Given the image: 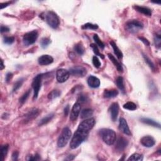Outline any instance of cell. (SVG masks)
Masks as SVG:
<instances>
[{
  "label": "cell",
  "instance_id": "cell-50",
  "mask_svg": "<svg viewBox=\"0 0 161 161\" xmlns=\"http://www.w3.org/2000/svg\"><path fill=\"white\" fill-rule=\"evenodd\" d=\"M1 70H3V69L5 68V65H4V64H3V61L1 60Z\"/></svg>",
  "mask_w": 161,
  "mask_h": 161
},
{
  "label": "cell",
  "instance_id": "cell-30",
  "mask_svg": "<svg viewBox=\"0 0 161 161\" xmlns=\"http://www.w3.org/2000/svg\"><path fill=\"white\" fill-rule=\"evenodd\" d=\"M51 43V40L50 38L47 37H44L42 38L40 40V46L43 49H46L49 46V44Z\"/></svg>",
  "mask_w": 161,
  "mask_h": 161
},
{
  "label": "cell",
  "instance_id": "cell-37",
  "mask_svg": "<svg viewBox=\"0 0 161 161\" xmlns=\"http://www.w3.org/2000/svg\"><path fill=\"white\" fill-rule=\"evenodd\" d=\"M30 90H28V91H26V93L23 94L19 99L20 103H22V104H23L24 103H25V101L27 100V99H28V98L29 95H30Z\"/></svg>",
  "mask_w": 161,
  "mask_h": 161
},
{
  "label": "cell",
  "instance_id": "cell-41",
  "mask_svg": "<svg viewBox=\"0 0 161 161\" xmlns=\"http://www.w3.org/2000/svg\"><path fill=\"white\" fill-rule=\"evenodd\" d=\"M26 160H40V156L38 154H36L34 156H28L26 159Z\"/></svg>",
  "mask_w": 161,
  "mask_h": 161
},
{
  "label": "cell",
  "instance_id": "cell-18",
  "mask_svg": "<svg viewBox=\"0 0 161 161\" xmlns=\"http://www.w3.org/2000/svg\"><path fill=\"white\" fill-rule=\"evenodd\" d=\"M133 8L135 9V10L138 11V12L142 13L147 16H151L152 15V10L150 8L148 7H142V6H139V5H135L134 6Z\"/></svg>",
  "mask_w": 161,
  "mask_h": 161
},
{
  "label": "cell",
  "instance_id": "cell-20",
  "mask_svg": "<svg viewBox=\"0 0 161 161\" xmlns=\"http://www.w3.org/2000/svg\"><path fill=\"white\" fill-rule=\"evenodd\" d=\"M108 57L110 59V60L113 62V64H114V65L116 67V68L117 69L118 72H120V73L123 72V67H122V65H121L120 62H119L117 60V59H116L115 57L113 56L112 54H111V53H108Z\"/></svg>",
  "mask_w": 161,
  "mask_h": 161
},
{
  "label": "cell",
  "instance_id": "cell-26",
  "mask_svg": "<svg viewBox=\"0 0 161 161\" xmlns=\"http://www.w3.org/2000/svg\"><path fill=\"white\" fill-rule=\"evenodd\" d=\"M74 50H75V51L80 55H82L84 54V51H85L84 46H82L81 42H79L78 44L75 45V46H74Z\"/></svg>",
  "mask_w": 161,
  "mask_h": 161
},
{
  "label": "cell",
  "instance_id": "cell-7",
  "mask_svg": "<svg viewBox=\"0 0 161 161\" xmlns=\"http://www.w3.org/2000/svg\"><path fill=\"white\" fill-rule=\"evenodd\" d=\"M44 74H38L37 76L34 77V80L32 82V88L34 89V98L36 99L38 97V93H39V91L41 88V85H42V78H43Z\"/></svg>",
  "mask_w": 161,
  "mask_h": 161
},
{
  "label": "cell",
  "instance_id": "cell-32",
  "mask_svg": "<svg viewBox=\"0 0 161 161\" xmlns=\"http://www.w3.org/2000/svg\"><path fill=\"white\" fill-rule=\"evenodd\" d=\"M8 148H9L8 144H6L5 145H3L1 147V156H1L2 161H3L5 160L6 157H7V156Z\"/></svg>",
  "mask_w": 161,
  "mask_h": 161
},
{
  "label": "cell",
  "instance_id": "cell-1",
  "mask_svg": "<svg viewBox=\"0 0 161 161\" xmlns=\"http://www.w3.org/2000/svg\"><path fill=\"white\" fill-rule=\"evenodd\" d=\"M94 118H89L80 122L78 128L70 143V147L72 149H75L84 142L88 138L90 131L93 129L95 125Z\"/></svg>",
  "mask_w": 161,
  "mask_h": 161
},
{
  "label": "cell",
  "instance_id": "cell-39",
  "mask_svg": "<svg viewBox=\"0 0 161 161\" xmlns=\"http://www.w3.org/2000/svg\"><path fill=\"white\" fill-rule=\"evenodd\" d=\"M3 42L5 44L11 45L15 42V38L13 37H5Z\"/></svg>",
  "mask_w": 161,
  "mask_h": 161
},
{
  "label": "cell",
  "instance_id": "cell-27",
  "mask_svg": "<svg viewBox=\"0 0 161 161\" xmlns=\"http://www.w3.org/2000/svg\"><path fill=\"white\" fill-rule=\"evenodd\" d=\"M142 55H143V57H144L145 62L148 64V65L149 67H150L151 69L153 71H156V66H155V65L153 63V62L150 60V58H149L147 55L144 54V53H142Z\"/></svg>",
  "mask_w": 161,
  "mask_h": 161
},
{
  "label": "cell",
  "instance_id": "cell-11",
  "mask_svg": "<svg viewBox=\"0 0 161 161\" xmlns=\"http://www.w3.org/2000/svg\"><path fill=\"white\" fill-rule=\"evenodd\" d=\"M80 109H81V106H80V105L79 102H77L74 104L71 112L70 120L71 121H75L77 118L80 112Z\"/></svg>",
  "mask_w": 161,
  "mask_h": 161
},
{
  "label": "cell",
  "instance_id": "cell-43",
  "mask_svg": "<svg viewBox=\"0 0 161 161\" xmlns=\"http://www.w3.org/2000/svg\"><path fill=\"white\" fill-rule=\"evenodd\" d=\"M18 156H19V152L18 151H15L12 154V160L14 161H16L18 159Z\"/></svg>",
  "mask_w": 161,
  "mask_h": 161
},
{
  "label": "cell",
  "instance_id": "cell-25",
  "mask_svg": "<svg viewBox=\"0 0 161 161\" xmlns=\"http://www.w3.org/2000/svg\"><path fill=\"white\" fill-rule=\"evenodd\" d=\"M54 117V114L53 113H50V114L47 115L46 117H44L42 120H40V121L38 123V126H43V125H46L47 123H48L49 122H50L52 120V118Z\"/></svg>",
  "mask_w": 161,
  "mask_h": 161
},
{
  "label": "cell",
  "instance_id": "cell-36",
  "mask_svg": "<svg viewBox=\"0 0 161 161\" xmlns=\"http://www.w3.org/2000/svg\"><path fill=\"white\" fill-rule=\"evenodd\" d=\"M82 28L84 30H97L98 28V26L96 24H93L91 23H86L84 25H82Z\"/></svg>",
  "mask_w": 161,
  "mask_h": 161
},
{
  "label": "cell",
  "instance_id": "cell-15",
  "mask_svg": "<svg viewBox=\"0 0 161 161\" xmlns=\"http://www.w3.org/2000/svg\"><path fill=\"white\" fill-rule=\"evenodd\" d=\"M38 62L41 65H47L52 64L53 62V59L49 55H43L38 58Z\"/></svg>",
  "mask_w": 161,
  "mask_h": 161
},
{
  "label": "cell",
  "instance_id": "cell-2",
  "mask_svg": "<svg viewBox=\"0 0 161 161\" xmlns=\"http://www.w3.org/2000/svg\"><path fill=\"white\" fill-rule=\"evenodd\" d=\"M41 18L47 23L50 27L56 29L60 25V20L55 13L52 11H48L43 13L40 15Z\"/></svg>",
  "mask_w": 161,
  "mask_h": 161
},
{
  "label": "cell",
  "instance_id": "cell-24",
  "mask_svg": "<svg viewBox=\"0 0 161 161\" xmlns=\"http://www.w3.org/2000/svg\"><path fill=\"white\" fill-rule=\"evenodd\" d=\"M93 114V111L91 109L87 108L83 110L80 113V118L82 119H88Z\"/></svg>",
  "mask_w": 161,
  "mask_h": 161
},
{
  "label": "cell",
  "instance_id": "cell-9",
  "mask_svg": "<svg viewBox=\"0 0 161 161\" xmlns=\"http://www.w3.org/2000/svg\"><path fill=\"white\" fill-rule=\"evenodd\" d=\"M69 73L74 76L84 77L87 74V70L82 66H75L70 69Z\"/></svg>",
  "mask_w": 161,
  "mask_h": 161
},
{
  "label": "cell",
  "instance_id": "cell-29",
  "mask_svg": "<svg viewBox=\"0 0 161 161\" xmlns=\"http://www.w3.org/2000/svg\"><path fill=\"white\" fill-rule=\"evenodd\" d=\"M93 39H94V40L95 42V43H96V46H98L100 47L101 49H103L104 48H105V44H104L103 42L101 40V39L100 38V37H98V35H96V34L94 35Z\"/></svg>",
  "mask_w": 161,
  "mask_h": 161
},
{
  "label": "cell",
  "instance_id": "cell-45",
  "mask_svg": "<svg viewBox=\"0 0 161 161\" xmlns=\"http://www.w3.org/2000/svg\"><path fill=\"white\" fill-rule=\"evenodd\" d=\"M69 111H70L69 105H67L65 107L64 110V113L65 117H67V116L69 115Z\"/></svg>",
  "mask_w": 161,
  "mask_h": 161
},
{
  "label": "cell",
  "instance_id": "cell-23",
  "mask_svg": "<svg viewBox=\"0 0 161 161\" xmlns=\"http://www.w3.org/2000/svg\"><path fill=\"white\" fill-rule=\"evenodd\" d=\"M116 84L118 86V88L120 89L121 91L123 94L125 93V88L124 86V81H123V78L121 76H119L117 77V79H116Z\"/></svg>",
  "mask_w": 161,
  "mask_h": 161
},
{
  "label": "cell",
  "instance_id": "cell-42",
  "mask_svg": "<svg viewBox=\"0 0 161 161\" xmlns=\"http://www.w3.org/2000/svg\"><path fill=\"white\" fill-rule=\"evenodd\" d=\"M139 39L141 41H142V42L145 45V46H150V42H149V41L147 39V38H145L143 37H139Z\"/></svg>",
  "mask_w": 161,
  "mask_h": 161
},
{
  "label": "cell",
  "instance_id": "cell-46",
  "mask_svg": "<svg viewBox=\"0 0 161 161\" xmlns=\"http://www.w3.org/2000/svg\"><path fill=\"white\" fill-rule=\"evenodd\" d=\"M10 31V28H9L8 26H3L2 25L1 26V33L3 34V33L4 32H8Z\"/></svg>",
  "mask_w": 161,
  "mask_h": 161
},
{
  "label": "cell",
  "instance_id": "cell-31",
  "mask_svg": "<svg viewBox=\"0 0 161 161\" xmlns=\"http://www.w3.org/2000/svg\"><path fill=\"white\" fill-rule=\"evenodd\" d=\"M123 108L130 110V111H133L137 109V105L133 102H127L123 105Z\"/></svg>",
  "mask_w": 161,
  "mask_h": 161
},
{
  "label": "cell",
  "instance_id": "cell-16",
  "mask_svg": "<svg viewBox=\"0 0 161 161\" xmlns=\"http://www.w3.org/2000/svg\"><path fill=\"white\" fill-rule=\"evenodd\" d=\"M88 84L91 88H97L100 86V80L98 77L91 76L88 79Z\"/></svg>",
  "mask_w": 161,
  "mask_h": 161
},
{
  "label": "cell",
  "instance_id": "cell-22",
  "mask_svg": "<svg viewBox=\"0 0 161 161\" xmlns=\"http://www.w3.org/2000/svg\"><path fill=\"white\" fill-rule=\"evenodd\" d=\"M141 121L142 122V123L148 125H150V126H152L154 127H157V128H159V129L160 128V125L159 123H157V121H154V120H152V119L142 118L141 119Z\"/></svg>",
  "mask_w": 161,
  "mask_h": 161
},
{
  "label": "cell",
  "instance_id": "cell-40",
  "mask_svg": "<svg viewBox=\"0 0 161 161\" xmlns=\"http://www.w3.org/2000/svg\"><path fill=\"white\" fill-rule=\"evenodd\" d=\"M93 64L96 68H99L101 66V62L97 56H94L93 57Z\"/></svg>",
  "mask_w": 161,
  "mask_h": 161
},
{
  "label": "cell",
  "instance_id": "cell-44",
  "mask_svg": "<svg viewBox=\"0 0 161 161\" xmlns=\"http://www.w3.org/2000/svg\"><path fill=\"white\" fill-rule=\"evenodd\" d=\"M12 77H13V74L11 73H8L7 75H6V78H5L6 82H10Z\"/></svg>",
  "mask_w": 161,
  "mask_h": 161
},
{
  "label": "cell",
  "instance_id": "cell-17",
  "mask_svg": "<svg viewBox=\"0 0 161 161\" xmlns=\"http://www.w3.org/2000/svg\"><path fill=\"white\" fill-rule=\"evenodd\" d=\"M39 114V110H38L37 108H33L31 110L26 113V115H25V120L29 121L33 119H34L36 118L37 116Z\"/></svg>",
  "mask_w": 161,
  "mask_h": 161
},
{
  "label": "cell",
  "instance_id": "cell-13",
  "mask_svg": "<svg viewBox=\"0 0 161 161\" xmlns=\"http://www.w3.org/2000/svg\"><path fill=\"white\" fill-rule=\"evenodd\" d=\"M141 144L146 147H152L156 144L155 139L152 137L147 135L142 137L141 140Z\"/></svg>",
  "mask_w": 161,
  "mask_h": 161
},
{
  "label": "cell",
  "instance_id": "cell-28",
  "mask_svg": "<svg viewBox=\"0 0 161 161\" xmlns=\"http://www.w3.org/2000/svg\"><path fill=\"white\" fill-rule=\"evenodd\" d=\"M61 91L59 90H57V89H55V90H53L51 92H50L48 94V98L50 100H53L55 99V98H58L61 96Z\"/></svg>",
  "mask_w": 161,
  "mask_h": 161
},
{
  "label": "cell",
  "instance_id": "cell-4",
  "mask_svg": "<svg viewBox=\"0 0 161 161\" xmlns=\"http://www.w3.org/2000/svg\"><path fill=\"white\" fill-rule=\"evenodd\" d=\"M71 131L69 129V128L68 127H64L62 130V132L61 135H59V137L57 141V146L59 147L62 148L65 147V145L67 144L68 142L69 141V140L71 137Z\"/></svg>",
  "mask_w": 161,
  "mask_h": 161
},
{
  "label": "cell",
  "instance_id": "cell-38",
  "mask_svg": "<svg viewBox=\"0 0 161 161\" xmlns=\"http://www.w3.org/2000/svg\"><path fill=\"white\" fill-rule=\"evenodd\" d=\"M154 43L157 48H160L161 46V36L160 34H156L154 37Z\"/></svg>",
  "mask_w": 161,
  "mask_h": 161
},
{
  "label": "cell",
  "instance_id": "cell-34",
  "mask_svg": "<svg viewBox=\"0 0 161 161\" xmlns=\"http://www.w3.org/2000/svg\"><path fill=\"white\" fill-rule=\"evenodd\" d=\"M144 159L143 157V156L141 154H138V153H135L132 154L129 159H128V160H139V161H141Z\"/></svg>",
  "mask_w": 161,
  "mask_h": 161
},
{
  "label": "cell",
  "instance_id": "cell-12",
  "mask_svg": "<svg viewBox=\"0 0 161 161\" xmlns=\"http://www.w3.org/2000/svg\"><path fill=\"white\" fill-rule=\"evenodd\" d=\"M119 130H120L122 133L125 134V135H131V134H132L126 120L123 118H121L120 119V122H119Z\"/></svg>",
  "mask_w": 161,
  "mask_h": 161
},
{
  "label": "cell",
  "instance_id": "cell-5",
  "mask_svg": "<svg viewBox=\"0 0 161 161\" xmlns=\"http://www.w3.org/2000/svg\"><path fill=\"white\" fill-rule=\"evenodd\" d=\"M126 30L132 34H135L144 28V24L137 20H132L129 21L125 25Z\"/></svg>",
  "mask_w": 161,
  "mask_h": 161
},
{
  "label": "cell",
  "instance_id": "cell-33",
  "mask_svg": "<svg viewBox=\"0 0 161 161\" xmlns=\"http://www.w3.org/2000/svg\"><path fill=\"white\" fill-rule=\"evenodd\" d=\"M90 47L92 48V49H93V52L94 53H95V55H97V56H99L101 58H102V59H104L105 58V56H104V55H103L102 53H101L99 51V49H98V46H96V44H91L90 45Z\"/></svg>",
  "mask_w": 161,
  "mask_h": 161
},
{
  "label": "cell",
  "instance_id": "cell-35",
  "mask_svg": "<svg viewBox=\"0 0 161 161\" xmlns=\"http://www.w3.org/2000/svg\"><path fill=\"white\" fill-rule=\"evenodd\" d=\"M23 82H24V79L22 78L19 80H18L15 83V84L13 86V93L16 92L18 89H19L21 88V86H22Z\"/></svg>",
  "mask_w": 161,
  "mask_h": 161
},
{
  "label": "cell",
  "instance_id": "cell-8",
  "mask_svg": "<svg viewBox=\"0 0 161 161\" xmlns=\"http://www.w3.org/2000/svg\"><path fill=\"white\" fill-rule=\"evenodd\" d=\"M70 76L69 71L64 69H59L56 72V79L59 82H64Z\"/></svg>",
  "mask_w": 161,
  "mask_h": 161
},
{
  "label": "cell",
  "instance_id": "cell-49",
  "mask_svg": "<svg viewBox=\"0 0 161 161\" xmlns=\"http://www.w3.org/2000/svg\"><path fill=\"white\" fill-rule=\"evenodd\" d=\"M11 3V2H6V3H1V8L3 9V8H4V7H7L8 5H9Z\"/></svg>",
  "mask_w": 161,
  "mask_h": 161
},
{
  "label": "cell",
  "instance_id": "cell-10",
  "mask_svg": "<svg viewBox=\"0 0 161 161\" xmlns=\"http://www.w3.org/2000/svg\"><path fill=\"white\" fill-rule=\"evenodd\" d=\"M128 144H129V141H127L125 137H120L118 139L116 142V150L118 152H122L125 150V148L127 147Z\"/></svg>",
  "mask_w": 161,
  "mask_h": 161
},
{
  "label": "cell",
  "instance_id": "cell-14",
  "mask_svg": "<svg viewBox=\"0 0 161 161\" xmlns=\"http://www.w3.org/2000/svg\"><path fill=\"white\" fill-rule=\"evenodd\" d=\"M119 105L118 103H113L112 104V105L110 106V113H111V117L112 120L113 121H115L117 120V119L118 118V115L119 113Z\"/></svg>",
  "mask_w": 161,
  "mask_h": 161
},
{
  "label": "cell",
  "instance_id": "cell-21",
  "mask_svg": "<svg viewBox=\"0 0 161 161\" xmlns=\"http://www.w3.org/2000/svg\"><path fill=\"white\" fill-rule=\"evenodd\" d=\"M110 44L112 46L113 50H114V52L115 53V55H117L118 59H121L122 58H123V53H122V52L120 50V49L118 48V46H117V44H116L115 42L113 41V40L110 41Z\"/></svg>",
  "mask_w": 161,
  "mask_h": 161
},
{
  "label": "cell",
  "instance_id": "cell-3",
  "mask_svg": "<svg viewBox=\"0 0 161 161\" xmlns=\"http://www.w3.org/2000/svg\"><path fill=\"white\" fill-rule=\"evenodd\" d=\"M100 135L102 138L104 142L107 145H112L114 144L117 139V135L114 130L109 129H103L100 130Z\"/></svg>",
  "mask_w": 161,
  "mask_h": 161
},
{
  "label": "cell",
  "instance_id": "cell-19",
  "mask_svg": "<svg viewBox=\"0 0 161 161\" xmlns=\"http://www.w3.org/2000/svg\"><path fill=\"white\" fill-rule=\"evenodd\" d=\"M118 94V91L115 89H105L103 93V96L105 98H115Z\"/></svg>",
  "mask_w": 161,
  "mask_h": 161
},
{
  "label": "cell",
  "instance_id": "cell-48",
  "mask_svg": "<svg viewBox=\"0 0 161 161\" xmlns=\"http://www.w3.org/2000/svg\"><path fill=\"white\" fill-rule=\"evenodd\" d=\"M74 157H75V156H73V155H70V156H69L66 158H65V160H72L74 159Z\"/></svg>",
  "mask_w": 161,
  "mask_h": 161
},
{
  "label": "cell",
  "instance_id": "cell-6",
  "mask_svg": "<svg viewBox=\"0 0 161 161\" xmlns=\"http://www.w3.org/2000/svg\"><path fill=\"white\" fill-rule=\"evenodd\" d=\"M38 37V34L37 30H33L26 33L23 37V44L26 46H29L34 44L36 42Z\"/></svg>",
  "mask_w": 161,
  "mask_h": 161
},
{
  "label": "cell",
  "instance_id": "cell-47",
  "mask_svg": "<svg viewBox=\"0 0 161 161\" xmlns=\"http://www.w3.org/2000/svg\"><path fill=\"white\" fill-rule=\"evenodd\" d=\"M87 97L84 96V95H80L78 101H80V102H86V101H87Z\"/></svg>",
  "mask_w": 161,
  "mask_h": 161
}]
</instances>
